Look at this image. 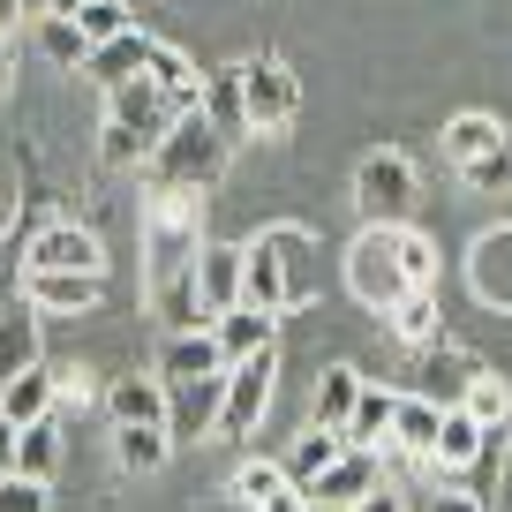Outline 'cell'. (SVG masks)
Returning a JSON list of instances; mask_svg holds the SVG:
<instances>
[{"label":"cell","instance_id":"obj_1","mask_svg":"<svg viewBox=\"0 0 512 512\" xmlns=\"http://www.w3.org/2000/svg\"><path fill=\"white\" fill-rule=\"evenodd\" d=\"M226 159H234V144H226L219 128L204 121V106L196 113H181L174 128H166V144L144 159V181L151 189H219V174H226Z\"/></svg>","mask_w":512,"mask_h":512},{"label":"cell","instance_id":"obj_2","mask_svg":"<svg viewBox=\"0 0 512 512\" xmlns=\"http://www.w3.org/2000/svg\"><path fill=\"white\" fill-rule=\"evenodd\" d=\"M196 249H204V196H196V189H151L144 196V256H151V279L189 272Z\"/></svg>","mask_w":512,"mask_h":512},{"label":"cell","instance_id":"obj_3","mask_svg":"<svg viewBox=\"0 0 512 512\" xmlns=\"http://www.w3.org/2000/svg\"><path fill=\"white\" fill-rule=\"evenodd\" d=\"M347 294L362 309H392L407 294V272H400V241H392V226H362V234L347 241Z\"/></svg>","mask_w":512,"mask_h":512},{"label":"cell","instance_id":"obj_4","mask_svg":"<svg viewBox=\"0 0 512 512\" xmlns=\"http://www.w3.org/2000/svg\"><path fill=\"white\" fill-rule=\"evenodd\" d=\"M241 113H249V136H279L302 113V83L279 53H249L241 61Z\"/></svg>","mask_w":512,"mask_h":512},{"label":"cell","instance_id":"obj_5","mask_svg":"<svg viewBox=\"0 0 512 512\" xmlns=\"http://www.w3.org/2000/svg\"><path fill=\"white\" fill-rule=\"evenodd\" d=\"M354 211H362V226H407V211H415V159L407 151H369L354 166Z\"/></svg>","mask_w":512,"mask_h":512},{"label":"cell","instance_id":"obj_6","mask_svg":"<svg viewBox=\"0 0 512 512\" xmlns=\"http://www.w3.org/2000/svg\"><path fill=\"white\" fill-rule=\"evenodd\" d=\"M23 272H98L106 279V241L76 219H46L38 234H23Z\"/></svg>","mask_w":512,"mask_h":512},{"label":"cell","instance_id":"obj_7","mask_svg":"<svg viewBox=\"0 0 512 512\" xmlns=\"http://www.w3.org/2000/svg\"><path fill=\"white\" fill-rule=\"evenodd\" d=\"M272 377H279V347L272 354H249V362H226V400H219V437H249L272 407Z\"/></svg>","mask_w":512,"mask_h":512},{"label":"cell","instance_id":"obj_8","mask_svg":"<svg viewBox=\"0 0 512 512\" xmlns=\"http://www.w3.org/2000/svg\"><path fill=\"white\" fill-rule=\"evenodd\" d=\"M106 121H121L144 151H159V144H166V128L181 121V106H174V98H166L151 76H136V83H121V91H106Z\"/></svg>","mask_w":512,"mask_h":512},{"label":"cell","instance_id":"obj_9","mask_svg":"<svg viewBox=\"0 0 512 512\" xmlns=\"http://www.w3.org/2000/svg\"><path fill=\"white\" fill-rule=\"evenodd\" d=\"M467 287H475V302L512 309V226L475 234V249H467Z\"/></svg>","mask_w":512,"mask_h":512},{"label":"cell","instance_id":"obj_10","mask_svg":"<svg viewBox=\"0 0 512 512\" xmlns=\"http://www.w3.org/2000/svg\"><path fill=\"white\" fill-rule=\"evenodd\" d=\"M151 53H159V38L136 23V31H121V38H106V46H91V61H83V76L98 83V91H121V83H136L151 68Z\"/></svg>","mask_w":512,"mask_h":512},{"label":"cell","instance_id":"obj_11","mask_svg":"<svg viewBox=\"0 0 512 512\" xmlns=\"http://www.w3.org/2000/svg\"><path fill=\"white\" fill-rule=\"evenodd\" d=\"M475 377H482V369L467 362L460 347H445V339L415 354V392H422L430 407H460V400H467V384H475Z\"/></svg>","mask_w":512,"mask_h":512},{"label":"cell","instance_id":"obj_12","mask_svg":"<svg viewBox=\"0 0 512 512\" xmlns=\"http://www.w3.org/2000/svg\"><path fill=\"white\" fill-rule=\"evenodd\" d=\"M174 392V407H166V430L181 437H219V400H226V369L219 377H196V384H166Z\"/></svg>","mask_w":512,"mask_h":512},{"label":"cell","instance_id":"obj_13","mask_svg":"<svg viewBox=\"0 0 512 512\" xmlns=\"http://www.w3.org/2000/svg\"><path fill=\"white\" fill-rule=\"evenodd\" d=\"M241 241H204L196 249V294H204L211 317H226V309H241Z\"/></svg>","mask_w":512,"mask_h":512},{"label":"cell","instance_id":"obj_14","mask_svg":"<svg viewBox=\"0 0 512 512\" xmlns=\"http://www.w3.org/2000/svg\"><path fill=\"white\" fill-rule=\"evenodd\" d=\"M264 249L279 256V272H287V294H294V309L302 302H317V234L309 226H264Z\"/></svg>","mask_w":512,"mask_h":512},{"label":"cell","instance_id":"obj_15","mask_svg":"<svg viewBox=\"0 0 512 512\" xmlns=\"http://www.w3.org/2000/svg\"><path fill=\"white\" fill-rule=\"evenodd\" d=\"M377 482H384V475H377V452L347 445V452H339V460L324 467L317 482H309V497H317V505H339V512H347V505H362V497L377 490Z\"/></svg>","mask_w":512,"mask_h":512},{"label":"cell","instance_id":"obj_16","mask_svg":"<svg viewBox=\"0 0 512 512\" xmlns=\"http://www.w3.org/2000/svg\"><path fill=\"white\" fill-rule=\"evenodd\" d=\"M46 362V339H38V309L31 302H0V384H16L23 369Z\"/></svg>","mask_w":512,"mask_h":512},{"label":"cell","instance_id":"obj_17","mask_svg":"<svg viewBox=\"0 0 512 512\" xmlns=\"http://www.w3.org/2000/svg\"><path fill=\"white\" fill-rule=\"evenodd\" d=\"M226 369V354H219V332H166V347H159V377L166 384H196V377H219Z\"/></svg>","mask_w":512,"mask_h":512},{"label":"cell","instance_id":"obj_18","mask_svg":"<svg viewBox=\"0 0 512 512\" xmlns=\"http://www.w3.org/2000/svg\"><path fill=\"white\" fill-rule=\"evenodd\" d=\"M98 294H106L98 272H23V302L53 309V317H68V309H98Z\"/></svg>","mask_w":512,"mask_h":512},{"label":"cell","instance_id":"obj_19","mask_svg":"<svg viewBox=\"0 0 512 512\" xmlns=\"http://www.w3.org/2000/svg\"><path fill=\"white\" fill-rule=\"evenodd\" d=\"M211 332H219V354L226 362H249V354H272L279 347V317L272 309H226V317H211Z\"/></svg>","mask_w":512,"mask_h":512},{"label":"cell","instance_id":"obj_20","mask_svg":"<svg viewBox=\"0 0 512 512\" xmlns=\"http://www.w3.org/2000/svg\"><path fill=\"white\" fill-rule=\"evenodd\" d=\"M166 407H174L166 377H113V384H106V415H113V430H121V422H159V430H166Z\"/></svg>","mask_w":512,"mask_h":512},{"label":"cell","instance_id":"obj_21","mask_svg":"<svg viewBox=\"0 0 512 512\" xmlns=\"http://www.w3.org/2000/svg\"><path fill=\"white\" fill-rule=\"evenodd\" d=\"M151 309H159L166 332H204L211 309H204V294H196V264L174 272V279H151Z\"/></svg>","mask_w":512,"mask_h":512},{"label":"cell","instance_id":"obj_22","mask_svg":"<svg viewBox=\"0 0 512 512\" xmlns=\"http://www.w3.org/2000/svg\"><path fill=\"white\" fill-rule=\"evenodd\" d=\"M475 445H482V422L467 415V407H445V422H437V452L422 467H430L437 482H460V467L475 460Z\"/></svg>","mask_w":512,"mask_h":512},{"label":"cell","instance_id":"obj_23","mask_svg":"<svg viewBox=\"0 0 512 512\" xmlns=\"http://www.w3.org/2000/svg\"><path fill=\"white\" fill-rule=\"evenodd\" d=\"M241 302H249V309H272V317H287V309H294L287 272H279V256L264 249V241H249V256H241Z\"/></svg>","mask_w":512,"mask_h":512},{"label":"cell","instance_id":"obj_24","mask_svg":"<svg viewBox=\"0 0 512 512\" xmlns=\"http://www.w3.org/2000/svg\"><path fill=\"white\" fill-rule=\"evenodd\" d=\"M384 324H392V339H400V347H437V339H445V324H437V294L430 287H407L400 302L384 309Z\"/></svg>","mask_w":512,"mask_h":512},{"label":"cell","instance_id":"obj_25","mask_svg":"<svg viewBox=\"0 0 512 512\" xmlns=\"http://www.w3.org/2000/svg\"><path fill=\"white\" fill-rule=\"evenodd\" d=\"M53 407H61V392H53V369L38 362V369H23L16 384H0V415L16 422V430H31V422H46Z\"/></svg>","mask_w":512,"mask_h":512},{"label":"cell","instance_id":"obj_26","mask_svg":"<svg viewBox=\"0 0 512 512\" xmlns=\"http://www.w3.org/2000/svg\"><path fill=\"white\" fill-rule=\"evenodd\" d=\"M437 144H445V159H452V166H467V159H482V151L512 144V128L497 121V113H452V121H445V136H437Z\"/></svg>","mask_w":512,"mask_h":512},{"label":"cell","instance_id":"obj_27","mask_svg":"<svg viewBox=\"0 0 512 512\" xmlns=\"http://www.w3.org/2000/svg\"><path fill=\"white\" fill-rule=\"evenodd\" d=\"M392 407H400V392H384V384H362V400H354V415H347V445H362V452H384L392 445Z\"/></svg>","mask_w":512,"mask_h":512},{"label":"cell","instance_id":"obj_28","mask_svg":"<svg viewBox=\"0 0 512 512\" xmlns=\"http://www.w3.org/2000/svg\"><path fill=\"white\" fill-rule=\"evenodd\" d=\"M437 422H445V407H430L422 392H400V407H392V445H400L407 460H430L437 452Z\"/></svg>","mask_w":512,"mask_h":512},{"label":"cell","instance_id":"obj_29","mask_svg":"<svg viewBox=\"0 0 512 512\" xmlns=\"http://www.w3.org/2000/svg\"><path fill=\"white\" fill-rule=\"evenodd\" d=\"M166 452H174V430H159V422H121V430H113V460H121L128 475H159Z\"/></svg>","mask_w":512,"mask_h":512},{"label":"cell","instance_id":"obj_30","mask_svg":"<svg viewBox=\"0 0 512 512\" xmlns=\"http://www.w3.org/2000/svg\"><path fill=\"white\" fill-rule=\"evenodd\" d=\"M204 121L219 128L226 144H241V136H249V113H241V61L219 68V76H204Z\"/></svg>","mask_w":512,"mask_h":512},{"label":"cell","instance_id":"obj_31","mask_svg":"<svg viewBox=\"0 0 512 512\" xmlns=\"http://www.w3.org/2000/svg\"><path fill=\"white\" fill-rule=\"evenodd\" d=\"M354 400H362V369L332 362V369H324V377H317V407H309V422H317V430H347Z\"/></svg>","mask_w":512,"mask_h":512},{"label":"cell","instance_id":"obj_32","mask_svg":"<svg viewBox=\"0 0 512 512\" xmlns=\"http://www.w3.org/2000/svg\"><path fill=\"white\" fill-rule=\"evenodd\" d=\"M144 76L159 83V91L174 98L181 113H196V106H204V76L189 68V53H181V46H159V53H151V68H144Z\"/></svg>","mask_w":512,"mask_h":512},{"label":"cell","instance_id":"obj_33","mask_svg":"<svg viewBox=\"0 0 512 512\" xmlns=\"http://www.w3.org/2000/svg\"><path fill=\"white\" fill-rule=\"evenodd\" d=\"M16 475H31V482H53L61 475V422H31V430H16Z\"/></svg>","mask_w":512,"mask_h":512},{"label":"cell","instance_id":"obj_34","mask_svg":"<svg viewBox=\"0 0 512 512\" xmlns=\"http://www.w3.org/2000/svg\"><path fill=\"white\" fill-rule=\"evenodd\" d=\"M279 490H287V460H264V452H256V460H241L234 482H226V497H241L249 512H264Z\"/></svg>","mask_w":512,"mask_h":512},{"label":"cell","instance_id":"obj_35","mask_svg":"<svg viewBox=\"0 0 512 512\" xmlns=\"http://www.w3.org/2000/svg\"><path fill=\"white\" fill-rule=\"evenodd\" d=\"M339 452H347V437H339V430H317V422H309V437H294V452H287V482H302V490H309V482H317L324 467L339 460Z\"/></svg>","mask_w":512,"mask_h":512},{"label":"cell","instance_id":"obj_36","mask_svg":"<svg viewBox=\"0 0 512 512\" xmlns=\"http://www.w3.org/2000/svg\"><path fill=\"white\" fill-rule=\"evenodd\" d=\"M38 53H46L53 68H83L91 61V38L76 31V16H46L38 23Z\"/></svg>","mask_w":512,"mask_h":512},{"label":"cell","instance_id":"obj_37","mask_svg":"<svg viewBox=\"0 0 512 512\" xmlns=\"http://www.w3.org/2000/svg\"><path fill=\"white\" fill-rule=\"evenodd\" d=\"M460 407H467V415L482 422V430H505V422H512V384H505V377H490V369H482V377L467 384V400H460Z\"/></svg>","mask_w":512,"mask_h":512},{"label":"cell","instance_id":"obj_38","mask_svg":"<svg viewBox=\"0 0 512 512\" xmlns=\"http://www.w3.org/2000/svg\"><path fill=\"white\" fill-rule=\"evenodd\" d=\"M392 241H400V272H407V287H430V294H437V241L415 234V226H392Z\"/></svg>","mask_w":512,"mask_h":512},{"label":"cell","instance_id":"obj_39","mask_svg":"<svg viewBox=\"0 0 512 512\" xmlns=\"http://www.w3.org/2000/svg\"><path fill=\"white\" fill-rule=\"evenodd\" d=\"M460 181H467L475 196H505V189H512V144H497V151H482V159H467Z\"/></svg>","mask_w":512,"mask_h":512},{"label":"cell","instance_id":"obj_40","mask_svg":"<svg viewBox=\"0 0 512 512\" xmlns=\"http://www.w3.org/2000/svg\"><path fill=\"white\" fill-rule=\"evenodd\" d=\"M76 31L91 38V46H106V38L136 31V16H128V0H91V8H76Z\"/></svg>","mask_w":512,"mask_h":512},{"label":"cell","instance_id":"obj_41","mask_svg":"<svg viewBox=\"0 0 512 512\" xmlns=\"http://www.w3.org/2000/svg\"><path fill=\"white\" fill-rule=\"evenodd\" d=\"M98 159H106V166H144L151 151L136 144V136H128L121 121H106V128H98Z\"/></svg>","mask_w":512,"mask_h":512},{"label":"cell","instance_id":"obj_42","mask_svg":"<svg viewBox=\"0 0 512 512\" xmlns=\"http://www.w3.org/2000/svg\"><path fill=\"white\" fill-rule=\"evenodd\" d=\"M0 512H46V482H31V475H0Z\"/></svg>","mask_w":512,"mask_h":512},{"label":"cell","instance_id":"obj_43","mask_svg":"<svg viewBox=\"0 0 512 512\" xmlns=\"http://www.w3.org/2000/svg\"><path fill=\"white\" fill-rule=\"evenodd\" d=\"M53 392H61V400H76V407H91V400H98V384H91V369H83V362L53 369Z\"/></svg>","mask_w":512,"mask_h":512},{"label":"cell","instance_id":"obj_44","mask_svg":"<svg viewBox=\"0 0 512 512\" xmlns=\"http://www.w3.org/2000/svg\"><path fill=\"white\" fill-rule=\"evenodd\" d=\"M264 512H317V497H309L302 482H287V490H279V497H272V505H264Z\"/></svg>","mask_w":512,"mask_h":512},{"label":"cell","instance_id":"obj_45","mask_svg":"<svg viewBox=\"0 0 512 512\" xmlns=\"http://www.w3.org/2000/svg\"><path fill=\"white\" fill-rule=\"evenodd\" d=\"M347 512H407V497H400V490H384V482H377V490H369L362 505H347Z\"/></svg>","mask_w":512,"mask_h":512},{"label":"cell","instance_id":"obj_46","mask_svg":"<svg viewBox=\"0 0 512 512\" xmlns=\"http://www.w3.org/2000/svg\"><path fill=\"white\" fill-rule=\"evenodd\" d=\"M430 512H490V505H475L467 490H437V497H430Z\"/></svg>","mask_w":512,"mask_h":512},{"label":"cell","instance_id":"obj_47","mask_svg":"<svg viewBox=\"0 0 512 512\" xmlns=\"http://www.w3.org/2000/svg\"><path fill=\"white\" fill-rule=\"evenodd\" d=\"M0 475H16V422L0 415Z\"/></svg>","mask_w":512,"mask_h":512},{"label":"cell","instance_id":"obj_48","mask_svg":"<svg viewBox=\"0 0 512 512\" xmlns=\"http://www.w3.org/2000/svg\"><path fill=\"white\" fill-rule=\"evenodd\" d=\"M16 83V46H8V31H0V91Z\"/></svg>","mask_w":512,"mask_h":512},{"label":"cell","instance_id":"obj_49","mask_svg":"<svg viewBox=\"0 0 512 512\" xmlns=\"http://www.w3.org/2000/svg\"><path fill=\"white\" fill-rule=\"evenodd\" d=\"M16 8H23V23H46L53 16V0H16Z\"/></svg>","mask_w":512,"mask_h":512},{"label":"cell","instance_id":"obj_50","mask_svg":"<svg viewBox=\"0 0 512 512\" xmlns=\"http://www.w3.org/2000/svg\"><path fill=\"white\" fill-rule=\"evenodd\" d=\"M16 272H23V256H0V287H8Z\"/></svg>","mask_w":512,"mask_h":512},{"label":"cell","instance_id":"obj_51","mask_svg":"<svg viewBox=\"0 0 512 512\" xmlns=\"http://www.w3.org/2000/svg\"><path fill=\"white\" fill-rule=\"evenodd\" d=\"M8 23H23V8H16V0H0V31H8Z\"/></svg>","mask_w":512,"mask_h":512},{"label":"cell","instance_id":"obj_52","mask_svg":"<svg viewBox=\"0 0 512 512\" xmlns=\"http://www.w3.org/2000/svg\"><path fill=\"white\" fill-rule=\"evenodd\" d=\"M76 8H91V0H53V16H76Z\"/></svg>","mask_w":512,"mask_h":512}]
</instances>
